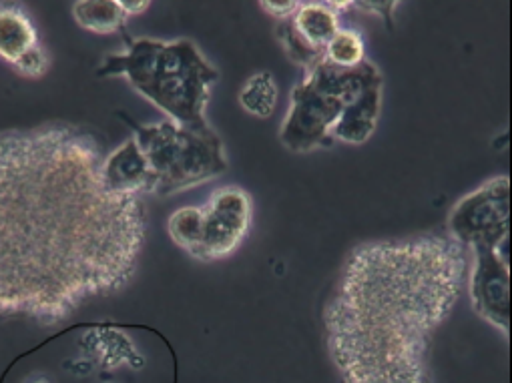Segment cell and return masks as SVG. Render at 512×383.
<instances>
[{
  "mask_svg": "<svg viewBox=\"0 0 512 383\" xmlns=\"http://www.w3.org/2000/svg\"><path fill=\"white\" fill-rule=\"evenodd\" d=\"M105 157L75 123L0 131V317L57 325L133 279L147 211L105 187Z\"/></svg>",
  "mask_w": 512,
  "mask_h": 383,
  "instance_id": "6da1fadb",
  "label": "cell"
},
{
  "mask_svg": "<svg viewBox=\"0 0 512 383\" xmlns=\"http://www.w3.org/2000/svg\"><path fill=\"white\" fill-rule=\"evenodd\" d=\"M468 259L436 231L352 247L322 313L342 381L434 383V335L466 287Z\"/></svg>",
  "mask_w": 512,
  "mask_h": 383,
  "instance_id": "7a4b0ae2",
  "label": "cell"
},
{
  "mask_svg": "<svg viewBox=\"0 0 512 383\" xmlns=\"http://www.w3.org/2000/svg\"><path fill=\"white\" fill-rule=\"evenodd\" d=\"M125 45L123 53L107 55L101 61L97 77H125L167 121L191 129L209 127L205 111L219 71L195 43L187 39H129L125 35Z\"/></svg>",
  "mask_w": 512,
  "mask_h": 383,
  "instance_id": "3957f363",
  "label": "cell"
},
{
  "mask_svg": "<svg viewBox=\"0 0 512 383\" xmlns=\"http://www.w3.org/2000/svg\"><path fill=\"white\" fill-rule=\"evenodd\" d=\"M384 81L372 61L356 69H338L326 59L304 71L290 95L280 129L282 145L292 153H312L334 145L332 133L348 107L374 83Z\"/></svg>",
  "mask_w": 512,
  "mask_h": 383,
  "instance_id": "277c9868",
  "label": "cell"
},
{
  "mask_svg": "<svg viewBox=\"0 0 512 383\" xmlns=\"http://www.w3.org/2000/svg\"><path fill=\"white\" fill-rule=\"evenodd\" d=\"M133 129L155 177L153 193L169 197L217 179L227 171V155L221 137L209 127L191 129L173 121L151 125L123 117Z\"/></svg>",
  "mask_w": 512,
  "mask_h": 383,
  "instance_id": "5b68a950",
  "label": "cell"
},
{
  "mask_svg": "<svg viewBox=\"0 0 512 383\" xmlns=\"http://www.w3.org/2000/svg\"><path fill=\"white\" fill-rule=\"evenodd\" d=\"M448 235L466 251L510 239V179L496 175L464 195L448 215Z\"/></svg>",
  "mask_w": 512,
  "mask_h": 383,
  "instance_id": "8992f818",
  "label": "cell"
},
{
  "mask_svg": "<svg viewBox=\"0 0 512 383\" xmlns=\"http://www.w3.org/2000/svg\"><path fill=\"white\" fill-rule=\"evenodd\" d=\"M253 221L251 195L241 187L217 189L203 207V239L193 255L197 261H219L233 255Z\"/></svg>",
  "mask_w": 512,
  "mask_h": 383,
  "instance_id": "52a82bcc",
  "label": "cell"
},
{
  "mask_svg": "<svg viewBox=\"0 0 512 383\" xmlns=\"http://www.w3.org/2000/svg\"><path fill=\"white\" fill-rule=\"evenodd\" d=\"M468 295L480 319L508 335L510 331V265L490 247L468 251Z\"/></svg>",
  "mask_w": 512,
  "mask_h": 383,
  "instance_id": "ba28073f",
  "label": "cell"
},
{
  "mask_svg": "<svg viewBox=\"0 0 512 383\" xmlns=\"http://www.w3.org/2000/svg\"><path fill=\"white\" fill-rule=\"evenodd\" d=\"M101 177L111 193L125 197L153 193L155 187L153 171L135 137L127 139L121 147H117L113 153L105 157Z\"/></svg>",
  "mask_w": 512,
  "mask_h": 383,
  "instance_id": "9c48e42d",
  "label": "cell"
},
{
  "mask_svg": "<svg viewBox=\"0 0 512 383\" xmlns=\"http://www.w3.org/2000/svg\"><path fill=\"white\" fill-rule=\"evenodd\" d=\"M79 349L83 357L91 359L95 367L103 371H113L119 367L143 369L145 357L135 347L131 337L115 327H93L79 339Z\"/></svg>",
  "mask_w": 512,
  "mask_h": 383,
  "instance_id": "30bf717a",
  "label": "cell"
},
{
  "mask_svg": "<svg viewBox=\"0 0 512 383\" xmlns=\"http://www.w3.org/2000/svg\"><path fill=\"white\" fill-rule=\"evenodd\" d=\"M382 87L384 81H378L370 85L342 115L338 121L332 139L334 143H346V145H364L372 139L376 133L380 111H382Z\"/></svg>",
  "mask_w": 512,
  "mask_h": 383,
  "instance_id": "8fae6325",
  "label": "cell"
},
{
  "mask_svg": "<svg viewBox=\"0 0 512 383\" xmlns=\"http://www.w3.org/2000/svg\"><path fill=\"white\" fill-rule=\"evenodd\" d=\"M37 47L41 41L31 17L17 5H0V59L15 69Z\"/></svg>",
  "mask_w": 512,
  "mask_h": 383,
  "instance_id": "7c38bea8",
  "label": "cell"
},
{
  "mask_svg": "<svg viewBox=\"0 0 512 383\" xmlns=\"http://www.w3.org/2000/svg\"><path fill=\"white\" fill-rule=\"evenodd\" d=\"M292 25L314 49L324 53L326 45L340 31V15L326 3H302L292 17Z\"/></svg>",
  "mask_w": 512,
  "mask_h": 383,
  "instance_id": "4fadbf2b",
  "label": "cell"
},
{
  "mask_svg": "<svg viewBox=\"0 0 512 383\" xmlns=\"http://www.w3.org/2000/svg\"><path fill=\"white\" fill-rule=\"evenodd\" d=\"M73 19L77 25L95 35H113L125 31L129 19L119 0H79L73 3Z\"/></svg>",
  "mask_w": 512,
  "mask_h": 383,
  "instance_id": "5bb4252c",
  "label": "cell"
},
{
  "mask_svg": "<svg viewBox=\"0 0 512 383\" xmlns=\"http://www.w3.org/2000/svg\"><path fill=\"white\" fill-rule=\"evenodd\" d=\"M239 107L258 119H270L278 107V83L270 71L253 73L237 95Z\"/></svg>",
  "mask_w": 512,
  "mask_h": 383,
  "instance_id": "9a60e30c",
  "label": "cell"
},
{
  "mask_svg": "<svg viewBox=\"0 0 512 383\" xmlns=\"http://www.w3.org/2000/svg\"><path fill=\"white\" fill-rule=\"evenodd\" d=\"M167 231L173 243L193 257L203 239V207L177 209L167 221Z\"/></svg>",
  "mask_w": 512,
  "mask_h": 383,
  "instance_id": "2e32d148",
  "label": "cell"
},
{
  "mask_svg": "<svg viewBox=\"0 0 512 383\" xmlns=\"http://www.w3.org/2000/svg\"><path fill=\"white\" fill-rule=\"evenodd\" d=\"M324 59L338 69H356L366 61V45L358 31L340 29L324 49Z\"/></svg>",
  "mask_w": 512,
  "mask_h": 383,
  "instance_id": "e0dca14e",
  "label": "cell"
},
{
  "mask_svg": "<svg viewBox=\"0 0 512 383\" xmlns=\"http://www.w3.org/2000/svg\"><path fill=\"white\" fill-rule=\"evenodd\" d=\"M276 39L280 41V45L284 47L288 59L298 65L300 69L308 71L310 67H314L318 61L324 59V53L314 49L292 25V19L290 21H282L278 23L276 27Z\"/></svg>",
  "mask_w": 512,
  "mask_h": 383,
  "instance_id": "ac0fdd59",
  "label": "cell"
},
{
  "mask_svg": "<svg viewBox=\"0 0 512 383\" xmlns=\"http://www.w3.org/2000/svg\"><path fill=\"white\" fill-rule=\"evenodd\" d=\"M302 3H298V0H262L260 3V9H264L270 17L278 19V23L282 21H290L296 11L300 9Z\"/></svg>",
  "mask_w": 512,
  "mask_h": 383,
  "instance_id": "d6986e66",
  "label": "cell"
},
{
  "mask_svg": "<svg viewBox=\"0 0 512 383\" xmlns=\"http://www.w3.org/2000/svg\"><path fill=\"white\" fill-rule=\"evenodd\" d=\"M398 7V3H354V9H368V11H376L380 17L392 19V11Z\"/></svg>",
  "mask_w": 512,
  "mask_h": 383,
  "instance_id": "ffe728a7",
  "label": "cell"
},
{
  "mask_svg": "<svg viewBox=\"0 0 512 383\" xmlns=\"http://www.w3.org/2000/svg\"><path fill=\"white\" fill-rule=\"evenodd\" d=\"M119 5L127 17L141 15L151 7V3H147V0H119Z\"/></svg>",
  "mask_w": 512,
  "mask_h": 383,
  "instance_id": "44dd1931",
  "label": "cell"
},
{
  "mask_svg": "<svg viewBox=\"0 0 512 383\" xmlns=\"http://www.w3.org/2000/svg\"><path fill=\"white\" fill-rule=\"evenodd\" d=\"M65 369L67 371H71L73 375H89L93 369H95V365H93V361L91 359H87V357H83V359H73V361H67L65 363Z\"/></svg>",
  "mask_w": 512,
  "mask_h": 383,
  "instance_id": "7402d4cb",
  "label": "cell"
},
{
  "mask_svg": "<svg viewBox=\"0 0 512 383\" xmlns=\"http://www.w3.org/2000/svg\"><path fill=\"white\" fill-rule=\"evenodd\" d=\"M23 383H55L51 375L43 373V371H37V373H31Z\"/></svg>",
  "mask_w": 512,
  "mask_h": 383,
  "instance_id": "603a6c76",
  "label": "cell"
},
{
  "mask_svg": "<svg viewBox=\"0 0 512 383\" xmlns=\"http://www.w3.org/2000/svg\"><path fill=\"white\" fill-rule=\"evenodd\" d=\"M101 383H117V381H101Z\"/></svg>",
  "mask_w": 512,
  "mask_h": 383,
  "instance_id": "cb8c5ba5",
  "label": "cell"
}]
</instances>
